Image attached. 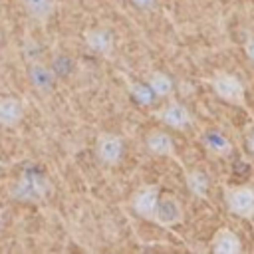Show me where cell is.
<instances>
[{"mask_svg":"<svg viewBox=\"0 0 254 254\" xmlns=\"http://www.w3.org/2000/svg\"><path fill=\"white\" fill-rule=\"evenodd\" d=\"M226 210L244 220H254V185H230L224 189Z\"/></svg>","mask_w":254,"mask_h":254,"instance_id":"cell-2","label":"cell"},{"mask_svg":"<svg viewBox=\"0 0 254 254\" xmlns=\"http://www.w3.org/2000/svg\"><path fill=\"white\" fill-rule=\"evenodd\" d=\"M208 250L214 254H240L244 250V244H242V238L232 228L222 226L212 234Z\"/></svg>","mask_w":254,"mask_h":254,"instance_id":"cell-11","label":"cell"},{"mask_svg":"<svg viewBox=\"0 0 254 254\" xmlns=\"http://www.w3.org/2000/svg\"><path fill=\"white\" fill-rule=\"evenodd\" d=\"M137 10H141V12H149V10H153L155 6H157V0H129Z\"/></svg>","mask_w":254,"mask_h":254,"instance_id":"cell-20","label":"cell"},{"mask_svg":"<svg viewBox=\"0 0 254 254\" xmlns=\"http://www.w3.org/2000/svg\"><path fill=\"white\" fill-rule=\"evenodd\" d=\"M127 89H129L131 99L141 107H149V105H153L157 101V95L153 93V89L149 87L147 81H129Z\"/></svg>","mask_w":254,"mask_h":254,"instance_id":"cell-16","label":"cell"},{"mask_svg":"<svg viewBox=\"0 0 254 254\" xmlns=\"http://www.w3.org/2000/svg\"><path fill=\"white\" fill-rule=\"evenodd\" d=\"M50 189L48 179L42 173L36 171H26L18 177V181L12 187V196L16 200H24V202H36L42 200L46 196Z\"/></svg>","mask_w":254,"mask_h":254,"instance_id":"cell-4","label":"cell"},{"mask_svg":"<svg viewBox=\"0 0 254 254\" xmlns=\"http://www.w3.org/2000/svg\"><path fill=\"white\" fill-rule=\"evenodd\" d=\"M143 145L145 149L155 155V157H173L175 155V141L173 135L167 129L161 127H153L145 133L143 137Z\"/></svg>","mask_w":254,"mask_h":254,"instance_id":"cell-10","label":"cell"},{"mask_svg":"<svg viewBox=\"0 0 254 254\" xmlns=\"http://www.w3.org/2000/svg\"><path fill=\"white\" fill-rule=\"evenodd\" d=\"M157 117L159 121L165 125V127H171L175 131H185L187 127H190L192 123V115H190V109L179 101V99H167L165 105H161V109L157 111Z\"/></svg>","mask_w":254,"mask_h":254,"instance_id":"cell-7","label":"cell"},{"mask_svg":"<svg viewBox=\"0 0 254 254\" xmlns=\"http://www.w3.org/2000/svg\"><path fill=\"white\" fill-rule=\"evenodd\" d=\"M145 81L149 83V87L153 89L157 99H169L175 93V79L163 69H151L147 73Z\"/></svg>","mask_w":254,"mask_h":254,"instance_id":"cell-14","label":"cell"},{"mask_svg":"<svg viewBox=\"0 0 254 254\" xmlns=\"http://www.w3.org/2000/svg\"><path fill=\"white\" fill-rule=\"evenodd\" d=\"M200 145L202 149L210 155V157H228L232 153V141L218 129H208L202 133L200 137Z\"/></svg>","mask_w":254,"mask_h":254,"instance_id":"cell-12","label":"cell"},{"mask_svg":"<svg viewBox=\"0 0 254 254\" xmlns=\"http://www.w3.org/2000/svg\"><path fill=\"white\" fill-rule=\"evenodd\" d=\"M26 73H28L30 85H32L36 91H40V93H50V91L56 87L58 77H56V73H54V69H52L50 64H44V62H40V60H32V62L28 64Z\"/></svg>","mask_w":254,"mask_h":254,"instance_id":"cell-9","label":"cell"},{"mask_svg":"<svg viewBox=\"0 0 254 254\" xmlns=\"http://www.w3.org/2000/svg\"><path fill=\"white\" fill-rule=\"evenodd\" d=\"M183 220H185L183 202L171 192H161L149 222H153L161 228H175V226L183 224Z\"/></svg>","mask_w":254,"mask_h":254,"instance_id":"cell-5","label":"cell"},{"mask_svg":"<svg viewBox=\"0 0 254 254\" xmlns=\"http://www.w3.org/2000/svg\"><path fill=\"white\" fill-rule=\"evenodd\" d=\"M161 196V189L153 183H145L141 187H137L131 196H129V208L135 216L143 218V220H151L153 210L157 206V200Z\"/></svg>","mask_w":254,"mask_h":254,"instance_id":"cell-6","label":"cell"},{"mask_svg":"<svg viewBox=\"0 0 254 254\" xmlns=\"http://www.w3.org/2000/svg\"><path fill=\"white\" fill-rule=\"evenodd\" d=\"M244 143H246V149H248V153H250V155H254V129H252V131L246 135Z\"/></svg>","mask_w":254,"mask_h":254,"instance_id":"cell-21","label":"cell"},{"mask_svg":"<svg viewBox=\"0 0 254 254\" xmlns=\"http://www.w3.org/2000/svg\"><path fill=\"white\" fill-rule=\"evenodd\" d=\"M210 87H212V93L228 105L242 107L246 103V87L236 73H230L224 69L214 71L210 75Z\"/></svg>","mask_w":254,"mask_h":254,"instance_id":"cell-1","label":"cell"},{"mask_svg":"<svg viewBox=\"0 0 254 254\" xmlns=\"http://www.w3.org/2000/svg\"><path fill=\"white\" fill-rule=\"evenodd\" d=\"M52 69L56 73L58 79H67L73 71H75V60L69 56V54H56L54 60H52Z\"/></svg>","mask_w":254,"mask_h":254,"instance_id":"cell-18","label":"cell"},{"mask_svg":"<svg viewBox=\"0 0 254 254\" xmlns=\"http://www.w3.org/2000/svg\"><path fill=\"white\" fill-rule=\"evenodd\" d=\"M83 42L87 46L89 52H93L95 56H111L113 48H115V36L109 28L105 26H91L83 32Z\"/></svg>","mask_w":254,"mask_h":254,"instance_id":"cell-8","label":"cell"},{"mask_svg":"<svg viewBox=\"0 0 254 254\" xmlns=\"http://www.w3.org/2000/svg\"><path fill=\"white\" fill-rule=\"evenodd\" d=\"M242 50H244V56L248 58V62L254 64V34H248L244 44H242Z\"/></svg>","mask_w":254,"mask_h":254,"instance_id":"cell-19","label":"cell"},{"mask_svg":"<svg viewBox=\"0 0 254 254\" xmlns=\"http://www.w3.org/2000/svg\"><path fill=\"white\" fill-rule=\"evenodd\" d=\"M22 2L28 16L38 22H46L56 10V0H22Z\"/></svg>","mask_w":254,"mask_h":254,"instance_id":"cell-17","label":"cell"},{"mask_svg":"<svg viewBox=\"0 0 254 254\" xmlns=\"http://www.w3.org/2000/svg\"><path fill=\"white\" fill-rule=\"evenodd\" d=\"M24 119V103L14 95L0 97V125L2 127H16Z\"/></svg>","mask_w":254,"mask_h":254,"instance_id":"cell-13","label":"cell"},{"mask_svg":"<svg viewBox=\"0 0 254 254\" xmlns=\"http://www.w3.org/2000/svg\"><path fill=\"white\" fill-rule=\"evenodd\" d=\"M185 183H187V189H189L194 196H198V198H206V196H208V190H210V177H208V173H206L204 169L194 167V169L187 171Z\"/></svg>","mask_w":254,"mask_h":254,"instance_id":"cell-15","label":"cell"},{"mask_svg":"<svg viewBox=\"0 0 254 254\" xmlns=\"http://www.w3.org/2000/svg\"><path fill=\"white\" fill-rule=\"evenodd\" d=\"M93 153H95V159L101 165L117 167L123 161V155H125V141H123L121 135H117L113 131H101L95 137Z\"/></svg>","mask_w":254,"mask_h":254,"instance_id":"cell-3","label":"cell"}]
</instances>
